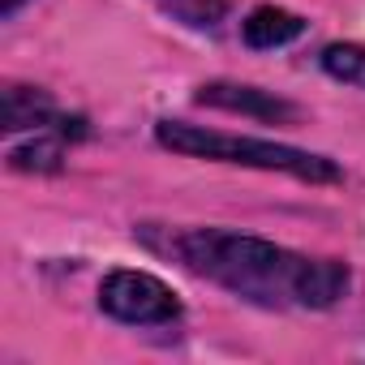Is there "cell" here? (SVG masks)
Listing matches in <instances>:
<instances>
[{
  "instance_id": "1",
  "label": "cell",
  "mask_w": 365,
  "mask_h": 365,
  "mask_svg": "<svg viewBox=\"0 0 365 365\" xmlns=\"http://www.w3.org/2000/svg\"><path fill=\"white\" fill-rule=\"evenodd\" d=\"M172 254L194 275L271 309H331L348 292V267L335 258H305L262 237L228 228H185L172 237Z\"/></svg>"
},
{
  "instance_id": "2",
  "label": "cell",
  "mask_w": 365,
  "mask_h": 365,
  "mask_svg": "<svg viewBox=\"0 0 365 365\" xmlns=\"http://www.w3.org/2000/svg\"><path fill=\"white\" fill-rule=\"evenodd\" d=\"M159 146L190 155V159H215V163H237V168H262V172H284L297 176L305 185H335L344 176L335 159L327 155H309L284 142H262V138H237L224 129H207V125H185V120H159L155 125Z\"/></svg>"
},
{
  "instance_id": "3",
  "label": "cell",
  "mask_w": 365,
  "mask_h": 365,
  "mask_svg": "<svg viewBox=\"0 0 365 365\" xmlns=\"http://www.w3.org/2000/svg\"><path fill=\"white\" fill-rule=\"evenodd\" d=\"M99 309L129 327H159V322L180 318L176 292L150 271H112L99 284Z\"/></svg>"
},
{
  "instance_id": "4",
  "label": "cell",
  "mask_w": 365,
  "mask_h": 365,
  "mask_svg": "<svg viewBox=\"0 0 365 365\" xmlns=\"http://www.w3.org/2000/svg\"><path fill=\"white\" fill-rule=\"evenodd\" d=\"M198 103L207 108H224V112H241V116H258V120H279V125H292L297 120V108L271 91H258V86H237V82H207L198 91Z\"/></svg>"
},
{
  "instance_id": "5",
  "label": "cell",
  "mask_w": 365,
  "mask_h": 365,
  "mask_svg": "<svg viewBox=\"0 0 365 365\" xmlns=\"http://www.w3.org/2000/svg\"><path fill=\"white\" fill-rule=\"evenodd\" d=\"M65 116L56 112L52 95L39 86H9L5 91V116H0V129L18 133V129H52Z\"/></svg>"
},
{
  "instance_id": "6",
  "label": "cell",
  "mask_w": 365,
  "mask_h": 365,
  "mask_svg": "<svg viewBox=\"0 0 365 365\" xmlns=\"http://www.w3.org/2000/svg\"><path fill=\"white\" fill-rule=\"evenodd\" d=\"M301 31H305V18H297V14H288V9H275V5L254 9V14L245 18V26H241V35H245L250 48H284V43H292Z\"/></svg>"
},
{
  "instance_id": "7",
  "label": "cell",
  "mask_w": 365,
  "mask_h": 365,
  "mask_svg": "<svg viewBox=\"0 0 365 365\" xmlns=\"http://www.w3.org/2000/svg\"><path fill=\"white\" fill-rule=\"evenodd\" d=\"M322 69L335 82H348V86H361L365 91V48L361 43H331L322 52Z\"/></svg>"
},
{
  "instance_id": "8",
  "label": "cell",
  "mask_w": 365,
  "mask_h": 365,
  "mask_svg": "<svg viewBox=\"0 0 365 365\" xmlns=\"http://www.w3.org/2000/svg\"><path fill=\"white\" fill-rule=\"evenodd\" d=\"M159 5L190 26H215L228 14V0H159Z\"/></svg>"
},
{
  "instance_id": "9",
  "label": "cell",
  "mask_w": 365,
  "mask_h": 365,
  "mask_svg": "<svg viewBox=\"0 0 365 365\" xmlns=\"http://www.w3.org/2000/svg\"><path fill=\"white\" fill-rule=\"evenodd\" d=\"M22 5H26V0H0V18H14Z\"/></svg>"
}]
</instances>
